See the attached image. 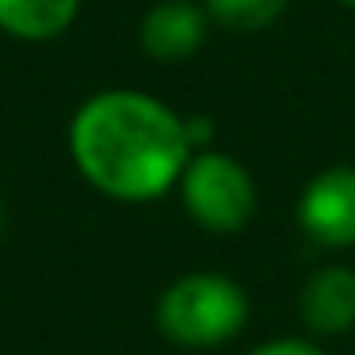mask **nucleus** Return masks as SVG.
<instances>
[{
    "label": "nucleus",
    "mask_w": 355,
    "mask_h": 355,
    "mask_svg": "<svg viewBox=\"0 0 355 355\" xmlns=\"http://www.w3.org/2000/svg\"><path fill=\"white\" fill-rule=\"evenodd\" d=\"M298 222L306 237L321 248L355 245V168H324L306 184L298 202Z\"/></svg>",
    "instance_id": "nucleus-4"
},
{
    "label": "nucleus",
    "mask_w": 355,
    "mask_h": 355,
    "mask_svg": "<svg viewBox=\"0 0 355 355\" xmlns=\"http://www.w3.org/2000/svg\"><path fill=\"white\" fill-rule=\"evenodd\" d=\"M0 230H4V202H0Z\"/></svg>",
    "instance_id": "nucleus-11"
},
{
    "label": "nucleus",
    "mask_w": 355,
    "mask_h": 355,
    "mask_svg": "<svg viewBox=\"0 0 355 355\" xmlns=\"http://www.w3.org/2000/svg\"><path fill=\"white\" fill-rule=\"evenodd\" d=\"M180 195L191 214L210 233H237L256 214V184L241 161L214 149H195L180 176Z\"/></svg>",
    "instance_id": "nucleus-3"
},
{
    "label": "nucleus",
    "mask_w": 355,
    "mask_h": 355,
    "mask_svg": "<svg viewBox=\"0 0 355 355\" xmlns=\"http://www.w3.org/2000/svg\"><path fill=\"white\" fill-rule=\"evenodd\" d=\"M207 27H210V16L195 0H157L141 16L138 39L153 62L172 65V62H187L207 42Z\"/></svg>",
    "instance_id": "nucleus-5"
},
{
    "label": "nucleus",
    "mask_w": 355,
    "mask_h": 355,
    "mask_svg": "<svg viewBox=\"0 0 355 355\" xmlns=\"http://www.w3.org/2000/svg\"><path fill=\"white\" fill-rule=\"evenodd\" d=\"M80 0H0V31L19 42H50L73 27Z\"/></svg>",
    "instance_id": "nucleus-7"
},
{
    "label": "nucleus",
    "mask_w": 355,
    "mask_h": 355,
    "mask_svg": "<svg viewBox=\"0 0 355 355\" xmlns=\"http://www.w3.org/2000/svg\"><path fill=\"white\" fill-rule=\"evenodd\" d=\"M340 4H347V8H355V0H340Z\"/></svg>",
    "instance_id": "nucleus-12"
},
{
    "label": "nucleus",
    "mask_w": 355,
    "mask_h": 355,
    "mask_svg": "<svg viewBox=\"0 0 355 355\" xmlns=\"http://www.w3.org/2000/svg\"><path fill=\"white\" fill-rule=\"evenodd\" d=\"M302 321L317 336H344L355 324V271L352 268H321L302 286Z\"/></svg>",
    "instance_id": "nucleus-6"
},
{
    "label": "nucleus",
    "mask_w": 355,
    "mask_h": 355,
    "mask_svg": "<svg viewBox=\"0 0 355 355\" xmlns=\"http://www.w3.org/2000/svg\"><path fill=\"white\" fill-rule=\"evenodd\" d=\"M69 153L100 195L153 202L180 184L195 149L184 119L168 103L134 88H107L77 107L69 123Z\"/></svg>",
    "instance_id": "nucleus-1"
},
{
    "label": "nucleus",
    "mask_w": 355,
    "mask_h": 355,
    "mask_svg": "<svg viewBox=\"0 0 355 355\" xmlns=\"http://www.w3.org/2000/svg\"><path fill=\"white\" fill-rule=\"evenodd\" d=\"M291 0H202L207 16L225 31H263L286 12Z\"/></svg>",
    "instance_id": "nucleus-8"
},
{
    "label": "nucleus",
    "mask_w": 355,
    "mask_h": 355,
    "mask_svg": "<svg viewBox=\"0 0 355 355\" xmlns=\"http://www.w3.org/2000/svg\"><path fill=\"white\" fill-rule=\"evenodd\" d=\"M157 329L180 347H222L245 329L248 294L222 271H191L157 298Z\"/></svg>",
    "instance_id": "nucleus-2"
},
{
    "label": "nucleus",
    "mask_w": 355,
    "mask_h": 355,
    "mask_svg": "<svg viewBox=\"0 0 355 355\" xmlns=\"http://www.w3.org/2000/svg\"><path fill=\"white\" fill-rule=\"evenodd\" d=\"M184 126H187V141H191V149H210V138H214L210 119H184Z\"/></svg>",
    "instance_id": "nucleus-10"
},
{
    "label": "nucleus",
    "mask_w": 355,
    "mask_h": 355,
    "mask_svg": "<svg viewBox=\"0 0 355 355\" xmlns=\"http://www.w3.org/2000/svg\"><path fill=\"white\" fill-rule=\"evenodd\" d=\"M248 355H324V352L306 344V340H268V344L252 347Z\"/></svg>",
    "instance_id": "nucleus-9"
}]
</instances>
